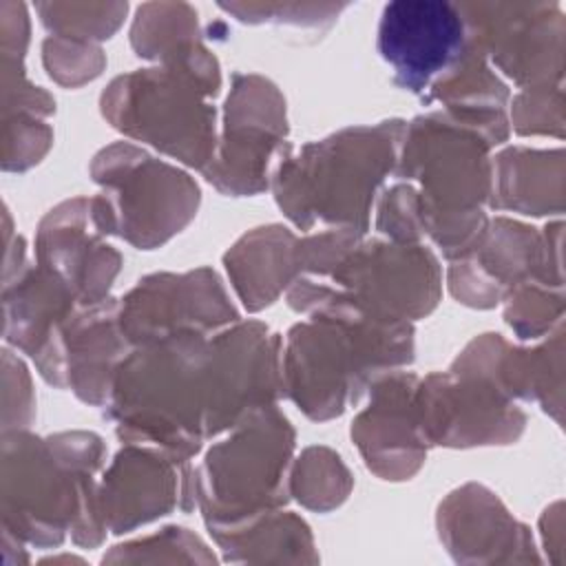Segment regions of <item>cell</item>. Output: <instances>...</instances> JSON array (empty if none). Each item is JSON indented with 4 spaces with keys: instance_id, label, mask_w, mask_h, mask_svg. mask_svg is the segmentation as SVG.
Wrapping results in <instances>:
<instances>
[{
    "instance_id": "cell-8",
    "label": "cell",
    "mask_w": 566,
    "mask_h": 566,
    "mask_svg": "<svg viewBox=\"0 0 566 566\" xmlns=\"http://www.w3.org/2000/svg\"><path fill=\"white\" fill-rule=\"evenodd\" d=\"M104 192L91 199V217L104 234H119L150 250L179 232L197 212L199 188L181 170L153 159L133 144L104 148L93 161Z\"/></svg>"
},
{
    "instance_id": "cell-26",
    "label": "cell",
    "mask_w": 566,
    "mask_h": 566,
    "mask_svg": "<svg viewBox=\"0 0 566 566\" xmlns=\"http://www.w3.org/2000/svg\"><path fill=\"white\" fill-rule=\"evenodd\" d=\"M513 124L520 135H562V86L526 88L513 102Z\"/></svg>"
},
{
    "instance_id": "cell-19",
    "label": "cell",
    "mask_w": 566,
    "mask_h": 566,
    "mask_svg": "<svg viewBox=\"0 0 566 566\" xmlns=\"http://www.w3.org/2000/svg\"><path fill=\"white\" fill-rule=\"evenodd\" d=\"M564 153L509 148L493 164L491 206L522 214L562 212Z\"/></svg>"
},
{
    "instance_id": "cell-24",
    "label": "cell",
    "mask_w": 566,
    "mask_h": 566,
    "mask_svg": "<svg viewBox=\"0 0 566 566\" xmlns=\"http://www.w3.org/2000/svg\"><path fill=\"white\" fill-rule=\"evenodd\" d=\"M42 22L62 38L73 40H104L122 24L128 4L108 2V4H69V2H49L35 4Z\"/></svg>"
},
{
    "instance_id": "cell-11",
    "label": "cell",
    "mask_w": 566,
    "mask_h": 566,
    "mask_svg": "<svg viewBox=\"0 0 566 566\" xmlns=\"http://www.w3.org/2000/svg\"><path fill=\"white\" fill-rule=\"evenodd\" d=\"M526 281L562 285L559 237L551 243L548 232L537 234L504 217L484 223L473 245L449 268L453 296L473 307H493Z\"/></svg>"
},
{
    "instance_id": "cell-21",
    "label": "cell",
    "mask_w": 566,
    "mask_h": 566,
    "mask_svg": "<svg viewBox=\"0 0 566 566\" xmlns=\"http://www.w3.org/2000/svg\"><path fill=\"white\" fill-rule=\"evenodd\" d=\"M130 42L142 57L175 62L199 46L197 11L188 4L175 2H150L142 4L133 22Z\"/></svg>"
},
{
    "instance_id": "cell-6",
    "label": "cell",
    "mask_w": 566,
    "mask_h": 566,
    "mask_svg": "<svg viewBox=\"0 0 566 566\" xmlns=\"http://www.w3.org/2000/svg\"><path fill=\"white\" fill-rule=\"evenodd\" d=\"M219 66L206 46L190 55L119 75L102 95L104 117L122 133L206 168L214 157V108Z\"/></svg>"
},
{
    "instance_id": "cell-16",
    "label": "cell",
    "mask_w": 566,
    "mask_h": 566,
    "mask_svg": "<svg viewBox=\"0 0 566 566\" xmlns=\"http://www.w3.org/2000/svg\"><path fill=\"white\" fill-rule=\"evenodd\" d=\"M91 217V199H73L51 210L38 230L40 265L53 270L75 292L82 305L106 298L119 270V254L99 241Z\"/></svg>"
},
{
    "instance_id": "cell-3",
    "label": "cell",
    "mask_w": 566,
    "mask_h": 566,
    "mask_svg": "<svg viewBox=\"0 0 566 566\" xmlns=\"http://www.w3.org/2000/svg\"><path fill=\"white\" fill-rule=\"evenodd\" d=\"M409 323L314 314L287 334L283 391L314 420L340 416L347 405L413 358Z\"/></svg>"
},
{
    "instance_id": "cell-2",
    "label": "cell",
    "mask_w": 566,
    "mask_h": 566,
    "mask_svg": "<svg viewBox=\"0 0 566 566\" xmlns=\"http://www.w3.org/2000/svg\"><path fill=\"white\" fill-rule=\"evenodd\" d=\"M489 137L449 111L416 117L405 126L398 179H418L422 232H427L449 259L464 254L486 219L484 201H491L493 164Z\"/></svg>"
},
{
    "instance_id": "cell-18",
    "label": "cell",
    "mask_w": 566,
    "mask_h": 566,
    "mask_svg": "<svg viewBox=\"0 0 566 566\" xmlns=\"http://www.w3.org/2000/svg\"><path fill=\"white\" fill-rule=\"evenodd\" d=\"M226 268L243 305H270L298 274V239L281 226L256 228L226 254Z\"/></svg>"
},
{
    "instance_id": "cell-20",
    "label": "cell",
    "mask_w": 566,
    "mask_h": 566,
    "mask_svg": "<svg viewBox=\"0 0 566 566\" xmlns=\"http://www.w3.org/2000/svg\"><path fill=\"white\" fill-rule=\"evenodd\" d=\"M440 537L451 553L478 551V548H509L511 544L522 548L528 542V533L517 524L500 500L478 484H467L451 493L440 506Z\"/></svg>"
},
{
    "instance_id": "cell-15",
    "label": "cell",
    "mask_w": 566,
    "mask_h": 566,
    "mask_svg": "<svg viewBox=\"0 0 566 566\" xmlns=\"http://www.w3.org/2000/svg\"><path fill=\"white\" fill-rule=\"evenodd\" d=\"M416 385L418 378L407 371L378 378L371 385L367 409L352 424V438L365 464L382 480H405L424 460L429 444L416 418Z\"/></svg>"
},
{
    "instance_id": "cell-12",
    "label": "cell",
    "mask_w": 566,
    "mask_h": 566,
    "mask_svg": "<svg viewBox=\"0 0 566 566\" xmlns=\"http://www.w3.org/2000/svg\"><path fill=\"white\" fill-rule=\"evenodd\" d=\"M285 135V102L276 86L259 75H234L221 148L203 168L206 179L228 195L263 190Z\"/></svg>"
},
{
    "instance_id": "cell-22",
    "label": "cell",
    "mask_w": 566,
    "mask_h": 566,
    "mask_svg": "<svg viewBox=\"0 0 566 566\" xmlns=\"http://www.w3.org/2000/svg\"><path fill=\"white\" fill-rule=\"evenodd\" d=\"M292 493L310 509L327 511L340 504L352 486L349 473L340 458L329 449H307L296 462V471L290 478Z\"/></svg>"
},
{
    "instance_id": "cell-13",
    "label": "cell",
    "mask_w": 566,
    "mask_h": 566,
    "mask_svg": "<svg viewBox=\"0 0 566 566\" xmlns=\"http://www.w3.org/2000/svg\"><path fill=\"white\" fill-rule=\"evenodd\" d=\"M467 44V24L453 2L396 0L380 13L378 53L405 91L424 95L458 64Z\"/></svg>"
},
{
    "instance_id": "cell-23",
    "label": "cell",
    "mask_w": 566,
    "mask_h": 566,
    "mask_svg": "<svg viewBox=\"0 0 566 566\" xmlns=\"http://www.w3.org/2000/svg\"><path fill=\"white\" fill-rule=\"evenodd\" d=\"M564 294L562 285L526 281L506 294V323L520 338H539L562 323Z\"/></svg>"
},
{
    "instance_id": "cell-7",
    "label": "cell",
    "mask_w": 566,
    "mask_h": 566,
    "mask_svg": "<svg viewBox=\"0 0 566 566\" xmlns=\"http://www.w3.org/2000/svg\"><path fill=\"white\" fill-rule=\"evenodd\" d=\"M232 429L228 440L208 451L195 480V500L212 533L272 513L287 495L294 433L285 416L270 405Z\"/></svg>"
},
{
    "instance_id": "cell-25",
    "label": "cell",
    "mask_w": 566,
    "mask_h": 566,
    "mask_svg": "<svg viewBox=\"0 0 566 566\" xmlns=\"http://www.w3.org/2000/svg\"><path fill=\"white\" fill-rule=\"evenodd\" d=\"M44 64L51 77L75 86L99 75L104 55L93 42L51 35L44 40Z\"/></svg>"
},
{
    "instance_id": "cell-4",
    "label": "cell",
    "mask_w": 566,
    "mask_h": 566,
    "mask_svg": "<svg viewBox=\"0 0 566 566\" xmlns=\"http://www.w3.org/2000/svg\"><path fill=\"white\" fill-rule=\"evenodd\" d=\"M440 298V265L418 243L352 239L325 268L301 274L287 303L296 312L407 323L429 314Z\"/></svg>"
},
{
    "instance_id": "cell-14",
    "label": "cell",
    "mask_w": 566,
    "mask_h": 566,
    "mask_svg": "<svg viewBox=\"0 0 566 566\" xmlns=\"http://www.w3.org/2000/svg\"><path fill=\"white\" fill-rule=\"evenodd\" d=\"M237 321L221 281L208 268L153 274L119 301V327L133 347L181 332L212 334Z\"/></svg>"
},
{
    "instance_id": "cell-9",
    "label": "cell",
    "mask_w": 566,
    "mask_h": 566,
    "mask_svg": "<svg viewBox=\"0 0 566 566\" xmlns=\"http://www.w3.org/2000/svg\"><path fill=\"white\" fill-rule=\"evenodd\" d=\"M413 405L427 444H506L526 422L524 411L495 378L464 354L449 374H431L416 385Z\"/></svg>"
},
{
    "instance_id": "cell-17",
    "label": "cell",
    "mask_w": 566,
    "mask_h": 566,
    "mask_svg": "<svg viewBox=\"0 0 566 566\" xmlns=\"http://www.w3.org/2000/svg\"><path fill=\"white\" fill-rule=\"evenodd\" d=\"M177 464L181 462L164 451L122 449L97 489V511L104 528L124 533L166 515L184 497L179 491L186 493L188 489Z\"/></svg>"
},
{
    "instance_id": "cell-5",
    "label": "cell",
    "mask_w": 566,
    "mask_h": 566,
    "mask_svg": "<svg viewBox=\"0 0 566 566\" xmlns=\"http://www.w3.org/2000/svg\"><path fill=\"white\" fill-rule=\"evenodd\" d=\"M402 122L345 128L283 157L274 172L281 210L303 230L316 221L365 232L378 184L398 161Z\"/></svg>"
},
{
    "instance_id": "cell-1",
    "label": "cell",
    "mask_w": 566,
    "mask_h": 566,
    "mask_svg": "<svg viewBox=\"0 0 566 566\" xmlns=\"http://www.w3.org/2000/svg\"><path fill=\"white\" fill-rule=\"evenodd\" d=\"M102 458L104 444L95 433L73 431L46 440L4 433V526L33 544H60L71 526L75 542L97 544L104 524L93 475Z\"/></svg>"
},
{
    "instance_id": "cell-10",
    "label": "cell",
    "mask_w": 566,
    "mask_h": 566,
    "mask_svg": "<svg viewBox=\"0 0 566 566\" xmlns=\"http://www.w3.org/2000/svg\"><path fill=\"white\" fill-rule=\"evenodd\" d=\"M469 42L524 88L562 86L564 15L546 2L458 4Z\"/></svg>"
}]
</instances>
